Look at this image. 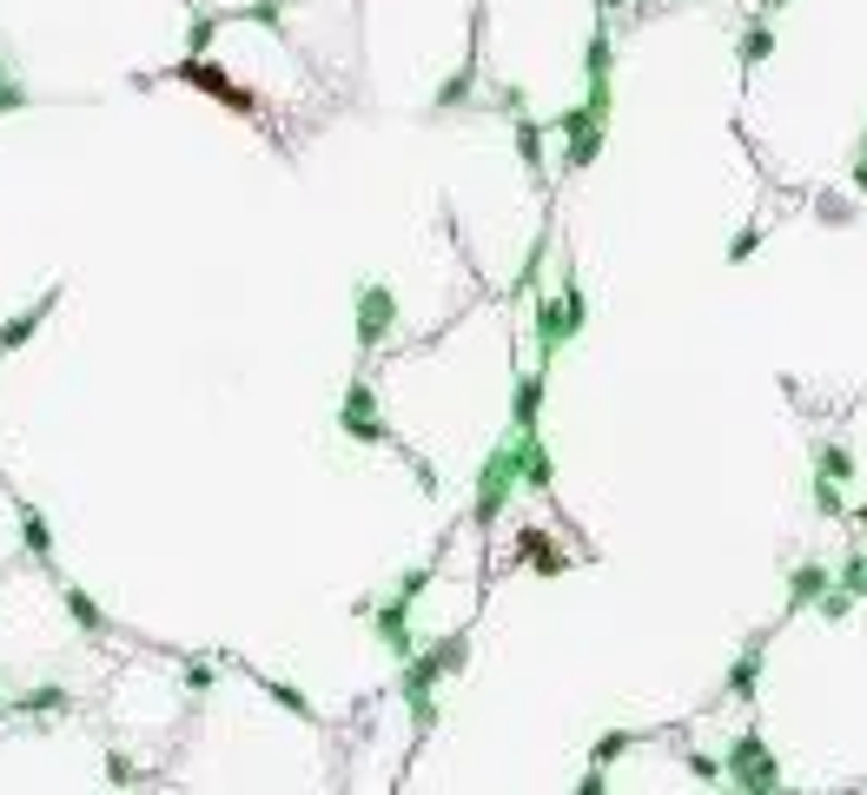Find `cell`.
I'll use <instances>...</instances> for the list:
<instances>
[{
  "label": "cell",
  "instance_id": "1",
  "mask_svg": "<svg viewBox=\"0 0 867 795\" xmlns=\"http://www.w3.org/2000/svg\"><path fill=\"white\" fill-rule=\"evenodd\" d=\"M729 782L742 788V795H782L789 782H782V762L768 756V743L755 736V730H742L735 743H729Z\"/></svg>",
  "mask_w": 867,
  "mask_h": 795
},
{
  "label": "cell",
  "instance_id": "2",
  "mask_svg": "<svg viewBox=\"0 0 867 795\" xmlns=\"http://www.w3.org/2000/svg\"><path fill=\"white\" fill-rule=\"evenodd\" d=\"M828 584H834L828 564H795V571H789V610H815Z\"/></svg>",
  "mask_w": 867,
  "mask_h": 795
},
{
  "label": "cell",
  "instance_id": "3",
  "mask_svg": "<svg viewBox=\"0 0 867 795\" xmlns=\"http://www.w3.org/2000/svg\"><path fill=\"white\" fill-rule=\"evenodd\" d=\"M761 650H768V636H748V644H742V657L729 663V696H755V683H761Z\"/></svg>",
  "mask_w": 867,
  "mask_h": 795
},
{
  "label": "cell",
  "instance_id": "4",
  "mask_svg": "<svg viewBox=\"0 0 867 795\" xmlns=\"http://www.w3.org/2000/svg\"><path fill=\"white\" fill-rule=\"evenodd\" d=\"M815 470L847 485V477H854V451H847V444H815Z\"/></svg>",
  "mask_w": 867,
  "mask_h": 795
},
{
  "label": "cell",
  "instance_id": "5",
  "mask_svg": "<svg viewBox=\"0 0 867 795\" xmlns=\"http://www.w3.org/2000/svg\"><path fill=\"white\" fill-rule=\"evenodd\" d=\"M774 53V27L768 21H748V34H742V66H761Z\"/></svg>",
  "mask_w": 867,
  "mask_h": 795
},
{
  "label": "cell",
  "instance_id": "6",
  "mask_svg": "<svg viewBox=\"0 0 867 795\" xmlns=\"http://www.w3.org/2000/svg\"><path fill=\"white\" fill-rule=\"evenodd\" d=\"M854 603H860V597H854L847 584H828V590H821V603H815V616H828V623H847V616H854Z\"/></svg>",
  "mask_w": 867,
  "mask_h": 795
},
{
  "label": "cell",
  "instance_id": "7",
  "mask_svg": "<svg viewBox=\"0 0 867 795\" xmlns=\"http://www.w3.org/2000/svg\"><path fill=\"white\" fill-rule=\"evenodd\" d=\"M815 511H821V517H841V511H847V504H841V477H821V470H815Z\"/></svg>",
  "mask_w": 867,
  "mask_h": 795
},
{
  "label": "cell",
  "instance_id": "8",
  "mask_svg": "<svg viewBox=\"0 0 867 795\" xmlns=\"http://www.w3.org/2000/svg\"><path fill=\"white\" fill-rule=\"evenodd\" d=\"M755 246H761V225H742V232L729 238V266H742V259H755Z\"/></svg>",
  "mask_w": 867,
  "mask_h": 795
},
{
  "label": "cell",
  "instance_id": "9",
  "mask_svg": "<svg viewBox=\"0 0 867 795\" xmlns=\"http://www.w3.org/2000/svg\"><path fill=\"white\" fill-rule=\"evenodd\" d=\"M834 584H847L854 597H867V556H847V564L834 571Z\"/></svg>",
  "mask_w": 867,
  "mask_h": 795
},
{
  "label": "cell",
  "instance_id": "10",
  "mask_svg": "<svg viewBox=\"0 0 867 795\" xmlns=\"http://www.w3.org/2000/svg\"><path fill=\"white\" fill-rule=\"evenodd\" d=\"M688 775H696V782H722L729 762H716V756H688Z\"/></svg>",
  "mask_w": 867,
  "mask_h": 795
},
{
  "label": "cell",
  "instance_id": "11",
  "mask_svg": "<svg viewBox=\"0 0 867 795\" xmlns=\"http://www.w3.org/2000/svg\"><path fill=\"white\" fill-rule=\"evenodd\" d=\"M854 186L867 193V133H860V152H854Z\"/></svg>",
  "mask_w": 867,
  "mask_h": 795
},
{
  "label": "cell",
  "instance_id": "12",
  "mask_svg": "<svg viewBox=\"0 0 867 795\" xmlns=\"http://www.w3.org/2000/svg\"><path fill=\"white\" fill-rule=\"evenodd\" d=\"M789 8V0H761V14H782Z\"/></svg>",
  "mask_w": 867,
  "mask_h": 795
},
{
  "label": "cell",
  "instance_id": "13",
  "mask_svg": "<svg viewBox=\"0 0 867 795\" xmlns=\"http://www.w3.org/2000/svg\"><path fill=\"white\" fill-rule=\"evenodd\" d=\"M854 524H860V530H867V504H860V511H854Z\"/></svg>",
  "mask_w": 867,
  "mask_h": 795
}]
</instances>
